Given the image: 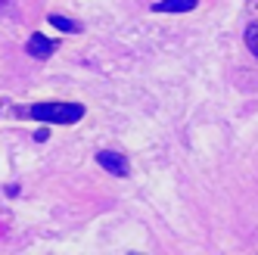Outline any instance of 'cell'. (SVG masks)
Segmentation results:
<instances>
[{
	"mask_svg": "<svg viewBox=\"0 0 258 255\" xmlns=\"http://www.w3.org/2000/svg\"><path fill=\"white\" fill-rule=\"evenodd\" d=\"M7 4H10V0H0V13H4V10H7Z\"/></svg>",
	"mask_w": 258,
	"mask_h": 255,
	"instance_id": "52a82bcc",
	"label": "cell"
},
{
	"mask_svg": "<svg viewBox=\"0 0 258 255\" xmlns=\"http://www.w3.org/2000/svg\"><path fill=\"white\" fill-rule=\"evenodd\" d=\"M199 0H159V4L153 7L156 13H190L196 10Z\"/></svg>",
	"mask_w": 258,
	"mask_h": 255,
	"instance_id": "277c9868",
	"label": "cell"
},
{
	"mask_svg": "<svg viewBox=\"0 0 258 255\" xmlns=\"http://www.w3.org/2000/svg\"><path fill=\"white\" fill-rule=\"evenodd\" d=\"M56 47H59V41H50V38H44V34H31L28 44H25V53L34 56V59H47Z\"/></svg>",
	"mask_w": 258,
	"mask_h": 255,
	"instance_id": "3957f363",
	"label": "cell"
},
{
	"mask_svg": "<svg viewBox=\"0 0 258 255\" xmlns=\"http://www.w3.org/2000/svg\"><path fill=\"white\" fill-rule=\"evenodd\" d=\"M97 162H100V165H103L109 174H118V177H127V171H131V168H127V159H124L121 153L100 150V153H97Z\"/></svg>",
	"mask_w": 258,
	"mask_h": 255,
	"instance_id": "7a4b0ae2",
	"label": "cell"
},
{
	"mask_svg": "<svg viewBox=\"0 0 258 255\" xmlns=\"http://www.w3.org/2000/svg\"><path fill=\"white\" fill-rule=\"evenodd\" d=\"M246 47H249V53L258 59V22H252L249 28H246Z\"/></svg>",
	"mask_w": 258,
	"mask_h": 255,
	"instance_id": "8992f818",
	"label": "cell"
},
{
	"mask_svg": "<svg viewBox=\"0 0 258 255\" xmlns=\"http://www.w3.org/2000/svg\"><path fill=\"white\" fill-rule=\"evenodd\" d=\"M50 25H53V28H59V31H69V34H78V31H81L78 22L66 19V16H59V13H53V16H50Z\"/></svg>",
	"mask_w": 258,
	"mask_h": 255,
	"instance_id": "5b68a950",
	"label": "cell"
},
{
	"mask_svg": "<svg viewBox=\"0 0 258 255\" xmlns=\"http://www.w3.org/2000/svg\"><path fill=\"white\" fill-rule=\"evenodd\" d=\"M0 109H4V100H0Z\"/></svg>",
	"mask_w": 258,
	"mask_h": 255,
	"instance_id": "ba28073f",
	"label": "cell"
},
{
	"mask_svg": "<svg viewBox=\"0 0 258 255\" xmlns=\"http://www.w3.org/2000/svg\"><path fill=\"white\" fill-rule=\"evenodd\" d=\"M16 118L47 121V124H75L84 118V106L81 103H31V106H16Z\"/></svg>",
	"mask_w": 258,
	"mask_h": 255,
	"instance_id": "6da1fadb",
	"label": "cell"
}]
</instances>
